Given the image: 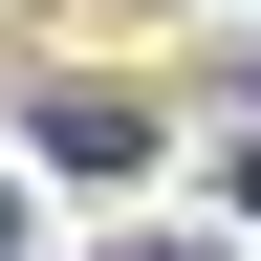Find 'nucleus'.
I'll list each match as a JSON object with an SVG mask.
<instances>
[{"mask_svg": "<svg viewBox=\"0 0 261 261\" xmlns=\"http://www.w3.org/2000/svg\"><path fill=\"white\" fill-rule=\"evenodd\" d=\"M240 218H261V152H240Z\"/></svg>", "mask_w": 261, "mask_h": 261, "instance_id": "7ed1b4c3", "label": "nucleus"}, {"mask_svg": "<svg viewBox=\"0 0 261 261\" xmlns=\"http://www.w3.org/2000/svg\"><path fill=\"white\" fill-rule=\"evenodd\" d=\"M0 261H22V196H0Z\"/></svg>", "mask_w": 261, "mask_h": 261, "instance_id": "f03ea898", "label": "nucleus"}, {"mask_svg": "<svg viewBox=\"0 0 261 261\" xmlns=\"http://www.w3.org/2000/svg\"><path fill=\"white\" fill-rule=\"evenodd\" d=\"M109 261H196V240H109Z\"/></svg>", "mask_w": 261, "mask_h": 261, "instance_id": "f257e3e1", "label": "nucleus"}]
</instances>
